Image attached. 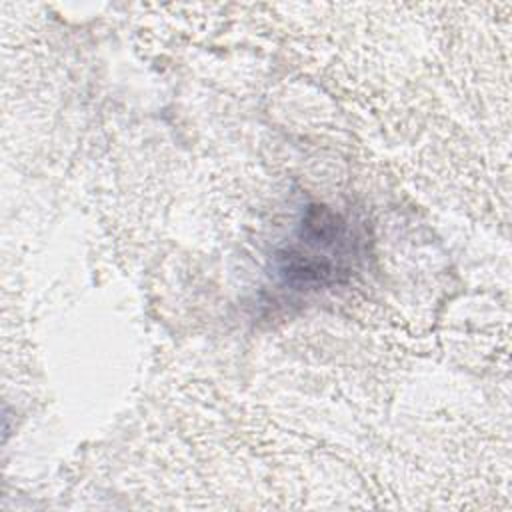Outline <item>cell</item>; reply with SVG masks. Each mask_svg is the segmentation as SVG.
Returning <instances> with one entry per match:
<instances>
[{
  "mask_svg": "<svg viewBox=\"0 0 512 512\" xmlns=\"http://www.w3.org/2000/svg\"><path fill=\"white\" fill-rule=\"evenodd\" d=\"M356 236L350 222L326 206H308L294 238L276 254V272L296 290L324 288L352 274Z\"/></svg>",
  "mask_w": 512,
  "mask_h": 512,
  "instance_id": "1",
  "label": "cell"
}]
</instances>
